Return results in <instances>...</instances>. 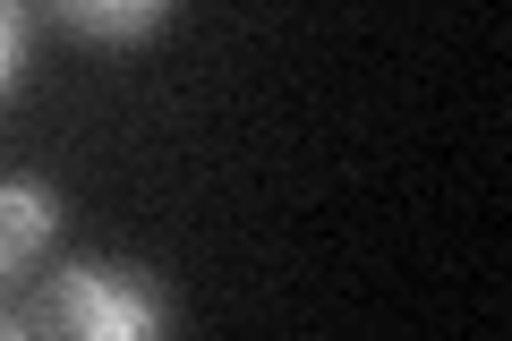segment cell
I'll use <instances>...</instances> for the list:
<instances>
[{
	"mask_svg": "<svg viewBox=\"0 0 512 341\" xmlns=\"http://www.w3.org/2000/svg\"><path fill=\"white\" fill-rule=\"evenodd\" d=\"M43 239H52V197L43 188H0V273H18Z\"/></svg>",
	"mask_w": 512,
	"mask_h": 341,
	"instance_id": "obj_2",
	"label": "cell"
},
{
	"mask_svg": "<svg viewBox=\"0 0 512 341\" xmlns=\"http://www.w3.org/2000/svg\"><path fill=\"white\" fill-rule=\"evenodd\" d=\"M154 324H163V307L111 265H77L43 282L35 307H18V333H77V341H146Z\"/></svg>",
	"mask_w": 512,
	"mask_h": 341,
	"instance_id": "obj_1",
	"label": "cell"
},
{
	"mask_svg": "<svg viewBox=\"0 0 512 341\" xmlns=\"http://www.w3.org/2000/svg\"><path fill=\"white\" fill-rule=\"evenodd\" d=\"M52 9L77 26V35H103V43H120V35H146V26L171 9V0H52Z\"/></svg>",
	"mask_w": 512,
	"mask_h": 341,
	"instance_id": "obj_3",
	"label": "cell"
},
{
	"mask_svg": "<svg viewBox=\"0 0 512 341\" xmlns=\"http://www.w3.org/2000/svg\"><path fill=\"white\" fill-rule=\"evenodd\" d=\"M9 333H18V316H9V307H0V341H9Z\"/></svg>",
	"mask_w": 512,
	"mask_h": 341,
	"instance_id": "obj_5",
	"label": "cell"
},
{
	"mask_svg": "<svg viewBox=\"0 0 512 341\" xmlns=\"http://www.w3.org/2000/svg\"><path fill=\"white\" fill-rule=\"evenodd\" d=\"M18 43H26V18H18V0H0V94L18 77Z\"/></svg>",
	"mask_w": 512,
	"mask_h": 341,
	"instance_id": "obj_4",
	"label": "cell"
}]
</instances>
